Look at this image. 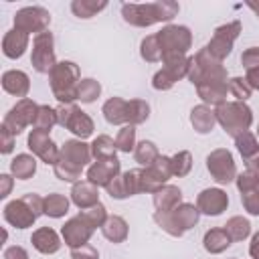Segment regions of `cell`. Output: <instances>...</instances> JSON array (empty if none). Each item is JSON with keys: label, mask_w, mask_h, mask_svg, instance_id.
<instances>
[{"label": "cell", "mask_w": 259, "mask_h": 259, "mask_svg": "<svg viewBox=\"0 0 259 259\" xmlns=\"http://www.w3.org/2000/svg\"><path fill=\"white\" fill-rule=\"evenodd\" d=\"M77 77V67L73 63H59L53 71H51V79H53V91L57 95V99L61 101H71L77 97V91L73 87V81Z\"/></svg>", "instance_id": "cell-1"}, {"label": "cell", "mask_w": 259, "mask_h": 259, "mask_svg": "<svg viewBox=\"0 0 259 259\" xmlns=\"http://www.w3.org/2000/svg\"><path fill=\"white\" fill-rule=\"evenodd\" d=\"M36 111H38V107H36L30 99H20V101L6 113V117H4V125L16 136V134H20V132L24 130V125L34 123V119H36Z\"/></svg>", "instance_id": "cell-2"}, {"label": "cell", "mask_w": 259, "mask_h": 259, "mask_svg": "<svg viewBox=\"0 0 259 259\" xmlns=\"http://www.w3.org/2000/svg\"><path fill=\"white\" fill-rule=\"evenodd\" d=\"M51 16L47 10L38 8V6H28V8H22L14 14V28L20 30V32H38V30H45V26L49 24Z\"/></svg>", "instance_id": "cell-3"}, {"label": "cell", "mask_w": 259, "mask_h": 259, "mask_svg": "<svg viewBox=\"0 0 259 259\" xmlns=\"http://www.w3.org/2000/svg\"><path fill=\"white\" fill-rule=\"evenodd\" d=\"M53 63V36L51 32H38L32 40V65L38 73H49L55 69Z\"/></svg>", "instance_id": "cell-4"}, {"label": "cell", "mask_w": 259, "mask_h": 259, "mask_svg": "<svg viewBox=\"0 0 259 259\" xmlns=\"http://www.w3.org/2000/svg\"><path fill=\"white\" fill-rule=\"evenodd\" d=\"M4 219L16 229H26L34 223L36 212L30 208V204L24 198H20V200H12L4 206Z\"/></svg>", "instance_id": "cell-5"}, {"label": "cell", "mask_w": 259, "mask_h": 259, "mask_svg": "<svg viewBox=\"0 0 259 259\" xmlns=\"http://www.w3.org/2000/svg\"><path fill=\"white\" fill-rule=\"evenodd\" d=\"M57 113H59V123H61V125H67V127H69L71 132H75L77 136L85 138V136L91 134V130H93L91 119H89L83 111H79V109H75V107H65V109H59Z\"/></svg>", "instance_id": "cell-6"}, {"label": "cell", "mask_w": 259, "mask_h": 259, "mask_svg": "<svg viewBox=\"0 0 259 259\" xmlns=\"http://www.w3.org/2000/svg\"><path fill=\"white\" fill-rule=\"evenodd\" d=\"M28 148L38 154L47 164H57V148L45 130H32L28 136Z\"/></svg>", "instance_id": "cell-7"}, {"label": "cell", "mask_w": 259, "mask_h": 259, "mask_svg": "<svg viewBox=\"0 0 259 259\" xmlns=\"http://www.w3.org/2000/svg\"><path fill=\"white\" fill-rule=\"evenodd\" d=\"M219 119L227 127V132L235 134L237 132L235 130V121H237V127L239 130H245L249 125V121H251V113L243 105H225V107L219 109Z\"/></svg>", "instance_id": "cell-8"}, {"label": "cell", "mask_w": 259, "mask_h": 259, "mask_svg": "<svg viewBox=\"0 0 259 259\" xmlns=\"http://www.w3.org/2000/svg\"><path fill=\"white\" fill-rule=\"evenodd\" d=\"M208 170L214 174V178L219 182H231L233 174H235V166H233V158L229 152L219 150L212 156H208Z\"/></svg>", "instance_id": "cell-9"}, {"label": "cell", "mask_w": 259, "mask_h": 259, "mask_svg": "<svg viewBox=\"0 0 259 259\" xmlns=\"http://www.w3.org/2000/svg\"><path fill=\"white\" fill-rule=\"evenodd\" d=\"M158 38L162 40V45L166 49H172L174 53H184L188 42H190V36H188V30L186 28H178V26H172V28H166L158 34Z\"/></svg>", "instance_id": "cell-10"}, {"label": "cell", "mask_w": 259, "mask_h": 259, "mask_svg": "<svg viewBox=\"0 0 259 259\" xmlns=\"http://www.w3.org/2000/svg\"><path fill=\"white\" fill-rule=\"evenodd\" d=\"M26 45H28V36L14 28V30H8L4 34V38H2V53L8 59H16V57H20L24 53Z\"/></svg>", "instance_id": "cell-11"}, {"label": "cell", "mask_w": 259, "mask_h": 259, "mask_svg": "<svg viewBox=\"0 0 259 259\" xmlns=\"http://www.w3.org/2000/svg\"><path fill=\"white\" fill-rule=\"evenodd\" d=\"M2 87L4 91H8L10 95H16V97H24L28 93V77L22 73V71H6L2 75Z\"/></svg>", "instance_id": "cell-12"}, {"label": "cell", "mask_w": 259, "mask_h": 259, "mask_svg": "<svg viewBox=\"0 0 259 259\" xmlns=\"http://www.w3.org/2000/svg\"><path fill=\"white\" fill-rule=\"evenodd\" d=\"M87 158H89V152H87V148L83 144H79V142H67L65 148H63V162L61 164L79 170L87 162Z\"/></svg>", "instance_id": "cell-13"}, {"label": "cell", "mask_w": 259, "mask_h": 259, "mask_svg": "<svg viewBox=\"0 0 259 259\" xmlns=\"http://www.w3.org/2000/svg\"><path fill=\"white\" fill-rule=\"evenodd\" d=\"M89 235H91V225H83V223H81V217L69 221V223L63 227V237H65V241H67L71 247L83 245Z\"/></svg>", "instance_id": "cell-14"}, {"label": "cell", "mask_w": 259, "mask_h": 259, "mask_svg": "<svg viewBox=\"0 0 259 259\" xmlns=\"http://www.w3.org/2000/svg\"><path fill=\"white\" fill-rule=\"evenodd\" d=\"M117 168H119L117 160H115V158H107V160L97 162L95 166H91V168H89V178H91V182L107 184V182L115 176Z\"/></svg>", "instance_id": "cell-15"}, {"label": "cell", "mask_w": 259, "mask_h": 259, "mask_svg": "<svg viewBox=\"0 0 259 259\" xmlns=\"http://www.w3.org/2000/svg\"><path fill=\"white\" fill-rule=\"evenodd\" d=\"M198 204L206 214H219L227 206V196L221 190H204L198 198Z\"/></svg>", "instance_id": "cell-16"}, {"label": "cell", "mask_w": 259, "mask_h": 259, "mask_svg": "<svg viewBox=\"0 0 259 259\" xmlns=\"http://www.w3.org/2000/svg\"><path fill=\"white\" fill-rule=\"evenodd\" d=\"M32 245L40 253H55L59 249V237L53 229H38L32 233Z\"/></svg>", "instance_id": "cell-17"}, {"label": "cell", "mask_w": 259, "mask_h": 259, "mask_svg": "<svg viewBox=\"0 0 259 259\" xmlns=\"http://www.w3.org/2000/svg\"><path fill=\"white\" fill-rule=\"evenodd\" d=\"M34 170H36V162H34V158L28 156V154H20V156H16V158L10 162V172H12L16 178H20V180L30 178V176L34 174Z\"/></svg>", "instance_id": "cell-18"}, {"label": "cell", "mask_w": 259, "mask_h": 259, "mask_svg": "<svg viewBox=\"0 0 259 259\" xmlns=\"http://www.w3.org/2000/svg\"><path fill=\"white\" fill-rule=\"evenodd\" d=\"M204 247H206L208 251H212V253H219V251H223L225 247H229V235H227L225 231L214 229V231L206 233V237H204Z\"/></svg>", "instance_id": "cell-19"}, {"label": "cell", "mask_w": 259, "mask_h": 259, "mask_svg": "<svg viewBox=\"0 0 259 259\" xmlns=\"http://www.w3.org/2000/svg\"><path fill=\"white\" fill-rule=\"evenodd\" d=\"M67 206H69V202L61 194H51L49 198H45V212L49 217H61V214H65L67 212Z\"/></svg>", "instance_id": "cell-20"}, {"label": "cell", "mask_w": 259, "mask_h": 259, "mask_svg": "<svg viewBox=\"0 0 259 259\" xmlns=\"http://www.w3.org/2000/svg\"><path fill=\"white\" fill-rule=\"evenodd\" d=\"M103 233H105V237L111 239V241H121V239L125 237V223H123L119 217H111V219L105 223Z\"/></svg>", "instance_id": "cell-21"}, {"label": "cell", "mask_w": 259, "mask_h": 259, "mask_svg": "<svg viewBox=\"0 0 259 259\" xmlns=\"http://www.w3.org/2000/svg\"><path fill=\"white\" fill-rule=\"evenodd\" d=\"M123 107H125V103L119 101V99H111V101H107L105 107H103L107 121H111V123H119V121H123V119L127 117V115L123 113Z\"/></svg>", "instance_id": "cell-22"}, {"label": "cell", "mask_w": 259, "mask_h": 259, "mask_svg": "<svg viewBox=\"0 0 259 259\" xmlns=\"http://www.w3.org/2000/svg\"><path fill=\"white\" fill-rule=\"evenodd\" d=\"M73 200L79 206H87V204L95 202V188L91 184H77L73 188Z\"/></svg>", "instance_id": "cell-23"}, {"label": "cell", "mask_w": 259, "mask_h": 259, "mask_svg": "<svg viewBox=\"0 0 259 259\" xmlns=\"http://www.w3.org/2000/svg\"><path fill=\"white\" fill-rule=\"evenodd\" d=\"M55 121H57V113H55L51 107H47V105L38 107V111H36V119H34L36 130H45V132H49L51 125H53Z\"/></svg>", "instance_id": "cell-24"}, {"label": "cell", "mask_w": 259, "mask_h": 259, "mask_svg": "<svg viewBox=\"0 0 259 259\" xmlns=\"http://www.w3.org/2000/svg\"><path fill=\"white\" fill-rule=\"evenodd\" d=\"M192 123L196 125V130L198 132H208L210 127H212V115L204 109V107H198V109H194L192 111Z\"/></svg>", "instance_id": "cell-25"}, {"label": "cell", "mask_w": 259, "mask_h": 259, "mask_svg": "<svg viewBox=\"0 0 259 259\" xmlns=\"http://www.w3.org/2000/svg\"><path fill=\"white\" fill-rule=\"evenodd\" d=\"M97 93H99V85H97L95 81L87 79V81H83V83L79 85L77 97H79V99H83V101H93Z\"/></svg>", "instance_id": "cell-26"}, {"label": "cell", "mask_w": 259, "mask_h": 259, "mask_svg": "<svg viewBox=\"0 0 259 259\" xmlns=\"http://www.w3.org/2000/svg\"><path fill=\"white\" fill-rule=\"evenodd\" d=\"M227 231L233 235V239H243V237L249 235V223L243 221V219H233L227 225Z\"/></svg>", "instance_id": "cell-27"}, {"label": "cell", "mask_w": 259, "mask_h": 259, "mask_svg": "<svg viewBox=\"0 0 259 259\" xmlns=\"http://www.w3.org/2000/svg\"><path fill=\"white\" fill-rule=\"evenodd\" d=\"M162 194H164V196H156V204L160 206V210H164L166 206H170V204H174L176 200H180V190H178V188H166Z\"/></svg>", "instance_id": "cell-28"}, {"label": "cell", "mask_w": 259, "mask_h": 259, "mask_svg": "<svg viewBox=\"0 0 259 259\" xmlns=\"http://www.w3.org/2000/svg\"><path fill=\"white\" fill-rule=\"evenodd\" d=\"M93 152L95 156H107V158H113V148H111V140L101 136L99 140L93 142Z\"/></svg>", "instance_id": "cell-29"}, {"label": "cell", "mask_w": 259, "mask_h": 259, "mask_svg": "<svg viewBox=\"0 0 259 259\" xmlns=\"http://www.w3.org/2000/svg\"><path fill=\"white\" fill-rule=\"evenodd\" d=\"M237 144H239V150H241L243 156H251L253 152H257V144H255V140L249 134H243V138L239 136L237 138Z\"/></svg>", "instance_id": "cell-30"}, {"label": "cell", "mask_w": 259, "mask_h": 259, "mask_svg": "<svg viewBox=\"0 0 259 259\" xmlns=\"http://www.w3.org/2000/svg\"><path fill=\"white\" fill-rule=\"evenodd\" d=\"M136 156H138V160L144 162V164H146V162H152V160L156 158V148H154L150 142H142Z\"/></svg>", "instance_id": "cell-31"}, {"label": "cell", "mask_w": 259, "mask_h": 259, "mask_svg": "<svg viewBox=\"0 0 259 259\" xmlns=\"http://www.w3.org/2000/svg\"><path fill=\"white\" fill-rule=\"evenodd\" d=\"M172 166H174V168H172L174 172H178V174H186V172H188V168H190V156H188V152L178 154V156L174 158Z\"/></svg>", "instance_id": "cell-32"}, {"label": "cell", "mask_w": 259, "mask_h": 259, "mask_svg": "<svg viewBox=\"0 0 259 259\" xmlns=\"http://www.w3.org/2000/svg\"><path fill=\"white\" fill-rule=\"evenodd\" d=\"M132 142H134V127H123L121 134H119V138H117L119 150L130 152V150H132Z\"/></svg>", "instance_id": "cell-33"}, {"label": "cell", "mask_w": 259, "mask_h": 259, "mask_svg": "<svg viewBox=\"0 0 259 259\" xmlns=\"http://www.w3.org/2000/svg\"><path fill=\"white\" fill-rule=\"evenodd\" d=\"M0 134H2V144H0L2 148L0 150H2V154H10L12 152V146H14V134L4 123H2V132Z\"/></svg>", "instance_id": "cell-34"}, {"label": "cell", "mask_w": 259, "mask_h": 259, "mask_svg": "<svg viewBox=\"0 0 259 259\" xmlns=\"http://www.w3.org/2000/svg\"><path fill=\"white\" fill-rule=\"evenodd\" d=\"M105 4H79V2H75L73 4V10L79 14V16H83V18H87V16H91V12L93 10H99V8H103Z\"/></svg>", "instance_id": "cell-35"}, {"label": "cell", "mask_w": 259, "mask_h": 259, "mask_svg": "<svg viewBox=\"0 0 259 259\" xmlns=\"http://www.w3.org/2000/svg\"><path fill=\"white\" fill-rule=\"evenodd\" d=\"M4 259H28V255H26V251L22 247L12 245V247H8L4 251Z\"/></svg>", "instance_id": "cell-36"}, {"label": "cell", "mask_w": 259, "mask_h": 259, "mask_svg": "<svg viewBox=\"0 0 259 259\" xmlns=\"http://www.w3.org/2000/svg\"><path fill=\"white\" fill-rule=\"evenodd\" d=\"M73 259H97V251L87 245H81V251H73Z\"/></svg>", "instance_id": "cell-37"}, {"label": "cell", "mask_w": 259, "mask_h": 259, "mask_svg": "<svg viewBox=\"0 0 259 259\" xmlns=\"http://www.w3.org/2000/svg\"><path fill=\"white\" fill-rule=\"evenodd\" d=\"M245 206L249 208V212L259 214V194L255 192V198H251V196L247 194V196H245Z\"/></svg>", "instance_id": "cell-38"}, {"label": "cell", "mask_w": 259, "mask_h": 259, "mask_svg": "<svg viewBox=\"0 0 259 259\" xmlns=\"http://www.w3.org/2000/svg\"><path fill=\"white\" fill-rule=\"evenodd\" d=\"M233 87H235V93H237L239 99H245V97L249 95V89H247L245 85L241 87V79H233Z\"/></svg>", "instance_id": "cell-39"}, {"label": "cell", "mask_w": 259, "mask_h": 259, "mask_svg": "<svg viewBox=\"0 0 259 259\" xmlns=\"http://www.w3.org/2000/svg\"><path fill=\"white\" fill-rule=\"evenodd\" d=\"M0 182H2V190H0V196L4 198V196H8V190H10V186H12V178H10L8 174H2V176H0Z\"/></svg>", "instance_id": "cell-40"}, {"label": "cell", "mask_w": 259, "mask_h": 259, "mask_svg": "<svg viewBox=\"0 0 259 259\" xmlns=\"http://www.w3.org/2000/svg\"><path fill=\"white\" fill-rule=\"evenodd\" d=\"M243 61H245L247 67H251V63H259V49H251V51L243 57Z\"/></svg>", "instance_id": "cell-41"}, {"label": "cell", "mask_w": 259, "mask_h": 259, "mask_svg": "<svg viewBox=\"0 0 259 259\" xmlns=\"http://www.w3.org/2000/svg\"><path fill=\"white\" fill-rule=\"evenodd\" d=\"M251 255H253L255 259H259V235L253 239V245H251Z\"/></svg>", "instance_id": "cell-42"}]
</instances>
